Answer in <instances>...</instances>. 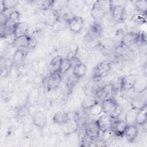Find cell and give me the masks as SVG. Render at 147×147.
I'll return each instance as SVG.
<instances>
[{"label": "cell", "mask_w": 147, "mask_h": 147, "mask_svg": "<svg viewBox=\"0 0 147 147\" xmlns=\"http://www.w3.org/2000/svg\"><path fill=\"white\" fill-rule=\"evenodd\" d=\"M111 1H96L92 5L91 9V14L95 20H100L105 15L111 13Z\"/></svg>", "instance_id": "cell-1"}, {"label": "cell", "mask_w": 147, "mask_h": 147, "mask_svg": "<svg viewBox=\"0 0 147 147\" xmlns=\"http://www.w3.org/2000/svg\"><path fill=\"white\" fill-rule=\"evenodd\" d=\"M100 34L101 26L99 24H94L84 37V45L90 48L96 47L99 41Z\"/></svg>", "instance_id": "cell-2"}, {"label": "cell", "mask_w": 147, "mask_h": 147, "mask_svg": "<svg viewBox=\"0 0 147 147\" xmlns=\"http://www.w3.org/2000/svg\"><path fill=\"white\" fill-rule=\"evenodd\" d=\"M103 112L113 119L118 118L122 113V108L113 98H107L102 101Z\"/></svg>", "instance_id": "cell-3"}, {"label": "cell", "mask_w": 147, "mask_h": 147, "mask_svg": "<svg viewBox=\"0 0 147 147\" xmlns=\"http://www.w3.org/2000/svg\"><path fill=\"white\" fill-rule=\"evenodd\" d=\"M20 13L18 11H13L7 17L6 22L4 25L6 30L7 36L13 34V31L16 26L20 22Z\"/></svg>", "instance_id": "cell-4"}, {"label": "cell", "mask_w": 147, "mask_h": 147, "mask_svg": "<svg viewBox=\"0 0 147 147\" xmlns=\"http://www.w3.org/2000/svg\"><path fill=\"white\" fill-rule=\"evenodd\" d=\"M60 126L64 135L68 136L77 131L79 124L78 121L75 117H70L68 116V118L65 122L61 124Z\"/></svg>", "instance_id": "cell-5"}, {"label": "cell", "mask_w": 147, "mask_h": 147, "mask_svg": "<svg viewBox=\"0 0 147 147\" xmlns=\"http://www.w3.org/2000/svg\"><path fill=\"white\" fill-rule=\"evenodd\" d=\"M137 81V76L135 75L130 74L123 76L120 79L119 89L121 92L130 90L134 88Z\"/></svg>", "instance_id": "cell-6"}, {"label": "cell", "mask_w": 147, "mask_h": 147, "mask_svg": "<svg viewBox=\"0 0 147 147\" xmlns=\"http://www.w3.org/2000/svg\"><path fill=\"white\" fill-rule=\"evenodd\" d=\"M100 132V129L96 121H91L85 126V134L92 140L98 138Z\"/></svg>", "instance_id": "cell-7"}, {"label": "cell", "mask_w": 147, "mask_h": 147, "mask_svg": "<svg viewBox=\"0 0 147 147\" xmlns=\"http://www.w3.org/2000/svg\"><path fill=\"white\" fill-rule=\"evenodd\" d=\"M111 66L109 62L103 61L99 63L95 68L94 71V78L99 80L105 76L110 71Z\"/></svg>", "instance_id": "cell-8"}, {"label": "cell", "mask_w": 147, "mask_h": 147, "mask_svg": "<svg viewBox=\"0 0 147 147\" xmlns=\"http://www.w3.org/2000/svg\"><path fill=\"white\" fill-rule=\"evenodd\" d=\"M128 125L124 119L118 118L114 119L111 129L114 134L117 136H122L127 127Z\"/></svg>", "instance_id": "cell-9"}, {"label": "cell", "mask_w": 147, "mask_h": 147, "mask_svg": "<svg viewBox=\"0 0 147 147\" xmlns=\"http://www.w3.org/2000/svg\"><path fill=\"white\" fill-rule=\"evenodd\" d=\"M61 81L60 74L56 72H51L49 75L46 78V87L48 90H54L58 87Z\"/></svg>", "instance_id": "cell-10"}, {"label": "cell", "mask_w": 147, "mask_h": 147, "mask_svg": "<svg viewBox=\"0 0 147 147\" xmlns=\"http://www.w3.org/2000/svg\"><path fill=\"white\" fill-rule=\"evenodd\" d=\"M59 17L57 10L50 8L44 10L43 17L44 23L48 26L52 27Z\"/></svg>", "instance_id": "cell-11"}, {"label": "cell", "mask_w": 147, "mask_h": 147, "mask_svg": "<svg viewBox=\"0 0 147 147\" xmlns=\"http://www.w3.org/2000/svg\"><path fill=\"white\" fill-rule=\"evenodd\" d=\"M83 20L79 16H73L68 21L69 29L75 33H79L83 28Z\"/></svg>", "instance_id": "cell-12"}, {"label": "cell", "mask_w": 147, "mask_h": 147, "mask_svg": "<svg viewBox=\"0 0 147 147\" xmlns=\"http://www.w3.org/2000/svg\"><path fill=\"white\" fill-rule=\"evenodd\" d=\"M112 4V3H111ZM125 8L121 5H112L111 15L113 20L116 22H121L124 18Z\"/></svg>", "instance_id": "cell-13"}, {"label": "cell", "mask_w": 147, "mask_h": 147, "mask_svg": "<svg viewBox=\"0 0 147 147\" xmlns=\"http://www.w3.org/2000/svg\"><path fill=\"white\" fill-rule=\"evenodd\" d=\"M114 119L110 116L104 113L96 121L100 127V131L111 129Z\"/></svg>", "instance_id": "cell-14"}, {"label": "cell", "mask_w": 147, "mask_h": 147, "mask_svg": "<svg viewBox=\"0 0 147 147\" xmlns=\"http://www.w3.org/2000/svg\"><path fill=\"white\" fill-rule=\"evenodd\" d=\"M33 124L39 129H43L47 124V116L42 111L36 113L32 118Z\"/></svg>", "instance_id": "cell-15"}, {"label": "cell", "mask_w": 147, "mask_h": 147, "mask_svg": "<svg viewBox=\"0 0 147 147\" xmlns=\"http://www.w3.org/2000/svg\"><path fill=\"white\" fill-rule=\"evenodd\" d=\"M31 42V38L28 35L20 36L15 38L13 42V45L18 49L26 48L29 46Z\"/></svg>", "instance_id": "cell-16"}, {"label": "cell", "mask_w": 147, "mask_h": 147, "mask_svg": "<svg viewBox=\"0 0 147 147\" xmlns=\"http://www.w3.org/2000/svg\"><path fill=\"white\" fill-rule=\"evenodd\" d=\"M140 109L131 107V109L128 110L125 114V121L128 125H135L136 120L138 113Z\"/></svg>", "instance_id": "cell-17"}, {"label": "cell", "mask_w": 147, "mask_h": 147, "mask_svg": "<svg viewBox=\"0 0 147 147\" xmlns=\"http://www.w3.org/2000/svg\"><path fill=\"white\" fill-rule=\"evenodd\" d=\"M140 36L136 33L129 32L123 36L122 39V43L125 46H129L136 42L140 38Z\"/></svg>", "instance_id": "cell-18"}, {"label": "cell", "mask_w": 147, "mask_h": 147, "mask_svg": "<svg viewBox=\"0 0 147 147\" xmlns=\"http://www.w3.org/2000/svg\"><path fill=\"white\" fill-rule=\"evenodd\" d=\"M138 130L136 125H129L127 126L123 136L126 137L127 141L133 142L137 137Z\"/></svg>", "instance_id": "cell-19"}, {"label": "cell", "mask_w": 147, "mask_h": 147, "mask_svg": "<svg viewBox=\"0 0 147 147\" xmlns=\"http://www.w3.org/2000/svg\"><path fill=\"white\" fill-rule=\"evenodd\" d=\"M131 106L138 109H141L145 106L146 103V96H144L143 95L141 96H134L132 98L131 101Z\"/></svg>", "instance_id": "cell-20"}, {"label": "cell", "mask_w": 147, "mask_h": 147, "mask_svg": "<svg viewBox=\"0 0 147 147\" xmlns=\"http://www.w3.org/2000/svg\"><path fill=\"white\" fill-rule=\"evenodd\" d=\"M28 32V25L26 24L25 23L20 22L14 28L13 31V34L15 37L17 38L20 36L28 35L27 34Z\"/></svg>", "instance_id": "cell-21"}, {"label": "cell", "mask_w": 147, "mask_h": 147, "mask_svg": "<svg viewBox=\"0 0 147 147\" xmlns=\"http://www.w3.org/2000/svg\"><path fill=\"white\" fill-rule=\"evenodd\" d=\"M87 71V68L86 65L83 63H80L74 66L72 74L79 79L86 75Z\"/></svg>", "instance_id": "cell-22"}, {"label": "cell", "mask_w": 147, "mask_h": 147, "mask_svg": "<svg viewBox=\"0 0 147 147\" xmlns=\"http://www.w3.org/2000/svg\"><path fill=\"white\" fill-rule=\"evenodd\" d=\"M67 27L69 28L68 20L62 17H59L52 26L56 31L64 30L67 28Z\"/></svg>", "instance_id": "cell-23"}, {"label": "cell", "mask_w": 147, "mask_h": 147, "mask_svg": "<svg viewBox=\"0 0 147 147\" xmlns=\"http://www.w3.org/2000/svg\"><path fill=\"white\" fill-rule=\"evenodd\" d=\"M68 118V114L66 113L64 111H58L54 115L53 117V121L55 123H56L60 126L64 122H65Z\"/></svg>", "instance_id": "cell-24"}, {"label": "cell", "mask_w": 147, "mask_h": 147, "mask_svg": "<svg viewBox=\"0 0 147 147\" xmlns=\"http://www.w3.org/2000/svg\"><path fill=\"white\" fill-rule=\"evenodd\" d=\"M147 115H146V106L140 109L137 114L136 124L138 125H143L146 122Z\"/></svg>", "instance_id": "cell-25"}, {"label": "cell", "mask_w": 147, "mask_h": 147, "mask_svg": "<svg viewBox=\"0 0 147 147\" xmlns=\"http://www.w3.org/2000/svg\"><path fill=\"white\" fill-rule=\"evenodd\" d=\"M97 102L96 99L91 95H86L82 102V106L84 109H88Z\"/></svg>", "instance_id": "cell-26"}, {"label": "cell", "mask_w": 147, "mask_h": 147, "mask_svg": "<svg viewBox=\"0 0 147 147\" xmlns=\"http://www.w3.org/2000/svg\"><path fill=\"white\" fill-rule=\"evenodd\" d=\"M72 66V63L69 59L67 58L63 59L57 72H59L60 74H65L69 70Z\"/></svg>", "instance_id": "cell-27"}, {"label": "cell", "mask_w": 147, "mask_h": 147, "mask_svg": "<svg viewBox=\"0 0 147 147\" xmlns=\"http://www.w3.org/2000/svg\"><path fill=\"white\" fill-rule=\"evenodd\" d=\"M62 59L63 58L59 55H57L52 59L49 65L51 72L58 71Z\"/></svg>", "instance_id": "cell-28"}, {"label": "cell", "mask_w": 147, "mask_h": 147, "mask_svg": "<svg viewBox=\"0 0 147 147\" xmlns=\"http://www.w3.org/2000/svg\"><path fill=\"white\" fill-rule=\"evenodd\" d=\"M90 113L94 116H97L100 115L103 112V109L101 103L96 102L89 109Z\"/></svg>", "instance_id": "cell-29"}, {"label": "cell", "mask_w": 147, "mask_h": 147, "mask_svg": "<svg viewBox=\"0 0 147 147\" xmlns=\"http://www.w3.org/2000/svg\"><path fill=\"white\" fill-rule=\"evenodd\" d=\"M78 51H79V47L78 46V45L76 43L71 44L70 45L69 51L68 52V56L67 58L70 60L71 59L77 57Z\"/></svg>", "instance_id": "cell-30"}, {"label": "cell", "mask_w": 147, "mask_h": 147, "mask_svg": "<svg viewBox=\"0 0 147 147\" xmlns=\"http://www.w3.org/2000/svg\"><path fill=\"white\" fill-rule=\"evenodd\" d=\"M137 9H138L142 13L146 14L147 10V1H138L135 3Z\"/></svg>", "instance_id": "cell-31"}, {"label": "cell", "mask_w": 147, "mask_h": 147, "mask_svg": "<svg viewBox=\"0 0 147 147\" xmlns=\"http://www.w3.org/2000/svg\"><path fill=\"white\" fill-rule=\"evenodd\" d=\"M25 56V52L22 49H18L14 55V60L17 63L21 62Z\"/></svg>", "instance_id": "cell-32"}, {"label": "cell", "mask_w": 147, "mask_h": 147, "mask_svg": "<svg viewBox=\"0 0 147 147\" xmlns=\"http://www.w3.org/2000/svg\"><path fill=\"white\" fill-rule=\"evenodd\" d=\"M79 78H78L77 77H76L74 74H72V75L69 76L67 79V87L70 89L73 88L75 85L77 83L78 81Z\"/></svg>", "instance_id": "cell-33"}, {"label": "cell", "mask_w": 147, "mask_h": 147, "mask_svg": "<svg viewBox=\"0 0 147 147\" xmlns=\"http://www.w3.org/2000/svg\"><path fill=\"white\" fill-rule=\"evenodd\" d=\"M29 114V111L28 106L24 105L20 107L18 110V115L20 117H25L28 115Z\"/></svg>", "instance_id": "cell-34"}]
</instances>
